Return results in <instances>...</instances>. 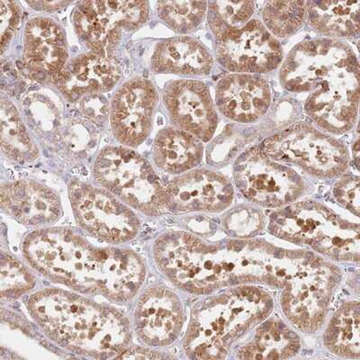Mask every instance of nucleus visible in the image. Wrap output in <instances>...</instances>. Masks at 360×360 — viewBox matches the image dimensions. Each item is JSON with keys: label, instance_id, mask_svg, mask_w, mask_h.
Returning <instances> with one entry per match:
<instances>
[{"label": "nucleus", "instance_id": "obj_36", "mask_svg": "<svg viewBox=\"0 0 360 360\" xmlns=\"http://www.w3.org/2000/svg\"><path fill=\"white\" fill-rule=\"evenodd\" d=\"M21 20V8L17 2L0 1V49L4 53L15 37Z\"/></svg>", "mask_w": 360, "mask_h": 360}, {"label": "nucleus", "instance_id": "obj_34", "mask_svg": "<svg viewBox=\"0 0 360 360\" xmlns=\"http://www.w3.org/2000/svg\"><path fill=\"white\" fill-rule=\"evenodd\" d=\"M34 285L33 276L29 274L20 262L12 257H3L0 272L2 297H19L30 290Z\"/></svg>", "mask_w": 360, "mask_h": 360}, {"label": "nucleus", "instance_id": "obj_32", "mask_svg": "<svg viewBox=\"0 0 360 360\" xmlns=\"http://www.w3.org/2000/svg\"><path fill=\"white\" fill-rule=\"evenodd\" d=\"M208 3L202 1H163L158 3L159 18L179 34L191 33L200 25Z\"/></svg>", "mask_w": 360, "mask_h": 360}, {"label": "nucleus", "instance_id": "obj_5", "mask_svg": "<svg viewBox=\"0 0 360 360\" xmlns=\"http://www.w3.org/2000/svg\"><path fill=\"white\" fill-rule=\"evenodd\" d=\"M158 266L178 287L197 294L231 285L225 246L208 245L191 234L170 233L154 248Z\"/></svg>", "mask_w": 360, "mask_h": 360}, {"label": "nucleus", "instance_id": "obj_13", "mask_svg": "<svg viewBox=\"0 0 360 360\" xmlns=\"http://www.w3.org/2000/svg\"><path fill=\"white\" fill-rule=\"evenodd\" d=\"M217 60L231 72H272L283 60V48L259 20H252L236 33L217 40Z\"/></svg>", "mask_w": 360, "mask_h": 360}, {"label": "nucleus", "instance_id": "obj_19", "mask_svg": "<svg viewBox=\"0 0 360 360\" xmlns=\"http://www.w3.org/2000/svg\"><path fill=\"white\" fill-rule=\"evenodd\" d=\"M121 74L115 60L91 53L73 58L53 79L69 101H78L86 96L109 91Z\"/></svg>", "mask_w": 360, "mask_h": 360}, {"label": "nucleus", "instance_id": "obj_39", "mask_svg": "<svg viewBox=\"0 0 360 360\" xmlns=\"http://www.w3.org/2000/svg\"><path fill=\"white\" fill-rule=\"evenodd\" d=\"M80 108L86 117L95 123H103L107 118L109 108L107 101L99 94L89 95L80 99Z\"/></svg>", "mask_w": 360, "mask_h": 360}, {"label": "nucleus", "instance_id": "obj_41", "mask_svg": "<svg viewBox=\"0 0 360 360\" xmlns=\"http://www.w3.org/2000/svg\"><path fill=\"white\" fill-rule=\"evenodd\" d=\"M27 5L32 6L35 11L53 12L67 8L70 2L67 1H33L27 2Z\"/></svg>", "mask_w": 360, "mask_h": 360}, {"label": "nucleus", "instance_id": "obj_14", "mask_svg": "<svg viewBox=\"0 0 360 360\" xmlns=\"http://www.w3.org/2000/svg\"><path fill=\"white\" fill-rule=\"evenodd\" d=\"M359 70L340 74L311 91L307 114L323 129L340 134L352 129L358 117Z\"/></svg>", "mask_w": 360, "mask_h": 360}, {"label": "nucleus", "instance_id": "obj_20", "mask_svg": "<svg viewBox=\"0 0 360 360\" xmlns=\"http://www.w3.org/2000/svg\"><path fill=\"white\" fill-rule=\"evenodd\" d=\"M182 323V305L174 292L154 288L141 297L135 313V328L146 343L164 346L174 342Z\"/></svg>", "mask_w": 360, "mask_h": 360}, {"label": "nucleus", "instance_id": "obj_38", "mask_svg": "<svg viewBox=\"0 0 360 360\" xmlns=\"http://www.w3.org/2000/svg\"><path fill=\"white\" fill-rule=\"evenodd\" d=\"M240 141V137L236 136L231 131H225L212 144L210 150H208V162L209 160L212 163L227 162L231 157L236 155L240 147L242 146Z\"/></svg>", "mask_w": 360, "mask_h": 360}, {"label": "nucleus", "instance_id": "obj_8", "mask_svg": "<svg viewBox=\"0 0 360 360\" xmlns=\"http://www.w3.org/2000/svg\"><path fill=\"white\" fill-rule=\"evenodd\" d=\"M262 150L275 162L294 164L320 178H334L348 168L346 147L307 124L292 125L268 138Z\"/></svg>", "mask_w": 360, "mask_h": 360}, {"label": "nucleus", "instance_id": "obj_18", "mask_svg": "<svg viewBox=\"0 0 360 360\" xmlns=\"http://www.w3.org/2000/svg\"><path fill=\"white\" fill-rule=\"evenodd\" d=\"M215 101L225 117L237 123L258 121L271 104V90L262 77L250 74L224 76L215 89Z\"/></svg>", "mask_w": 360, "mask_h": 360}, {"label": "nucleus", "instance_id": "obj_22", "mask_svg": "<svg viewBox=\"0 0 360 360\" xmlns=\"http://www.w3.org/2000/svg\"><path fill=\"white\" fill-rule=\"evenodd\" d=\"M1 207L20 223L30 225L51 224L62 215L56 193L34 181L3 186Z\"/></svg>", "mask_w": 360, "mask_h": 360}, {"label": "nucleus", "instance_id": "obj_31", "mask_svg": "<svg viewBox=\"0 0 360 360\" xmlns=\"http://www.w3.org/2000/svg\"><path fill=\"white\" fill-rule=\"evenodd\" d=\"M307 2H266L262 9L264 25L273 35L287 37L294 34L307 18Z\"/></svg>", "mask_w": 360, "mask_h": 360}, {"label": "nucleus", "instance_id": "obj_42", "mask_svg": "<svg viewBox=\"0 0 360 360\" xmlns=\"http://www.w3.org/2000/svg\"><path fill=\"white\" fill-rule=\"evenodd\" d=\"M117 358L130 359H153L159 358V356L155 355V353L150 352V350L148 349L134 348L127 350V352H125L124 354L122 353L121 356H118Z\"/></svg>", "mask_w": 360, "mask_h": 360}, {"label": "nucleus", "instance_id": "obj_25", "mask_svg": "<svg viewBox=\"0 0 360 360\" xmlns=\"http://www.w3.org/2000/svg\"><path fill=\"white\" fill-rule=\"evenodd\" d=\"M146 278V268L136 254L107 248L103 294L115 300H128L136 294Z\"/></svg>", "mask_w": 360, "mask_h": 360}, {"label": "nucleus", "instance_id": "obj_2", "mask_svg": "<svg viewBox=\"0 0 360 360\" xmlns=\"http://www.w3.org/2000/svg\"><path fill=\"white\" fill-rule=\"evenodd\" d=\"M271 307L269 295L252 287L233 289L202 302L186 333V352L199 359H224L234 340L262 323Z\"/></svg>", "mask_w": 360, "mask_h": 360}, {"label": "nucleus", "instance_id": "obj_24", "mask_svg": "<svg viewBox=\"0 0 360 360\" xmlns=\"http://www.w3.org/2000/svg\"><path fill=\"white\" fill-rule=\"evenodd\" d=\"M202 141L178 128H164L157 134L153 158L158 167L172 174H181L201 162Z\"/></svg>", "mask_w": 360, "mask_h": 360}, {"label": "nucleus", "instance_id": "obj_12", "mask_svg": "<svg viewBox=\"0 0 360 360\" xmlns=\"http://www.w3.org/2000/svg\"><path fill=\"white\" fill-rule=\"evenodd\" d=\"M69 195L76 220L92 236L107 242L124 243L139 231V220L134 212L110 192L73 181Z\"/></svg>", "mask_w": 360, "mask_h": 360}, {"label": "nucleus", "instance_id": "obj_15", "mask_svg": "<svg viewBox=\"0 0 360 360\" xmlns=\"http://www.w3.org/2000/svg\"><path fill=\"white\" fill-rule=\"evenodd\" d=\"M157 99L152 82L143 78L131 79L117 90L110 108L111 127L117 141L134 148L147 139Z\"/></svg>", "mask_w": 360, "mask_h": 360}, {"label": "nucleus", "instance_id": "obj_4", "mask_svg": "<svg viewBox=\"0 0 360 360\" xmlns=\"http://www.w3.org/2000/svg\"><path fill=\"white\" fill-rule=\"evenodd\" d=\"M269 229L281 239L311 246L330 258L359 259V225L319 202H292L278 209L270 217Z\"/></svg>", "mask_w": 360, "mask_h": 360}, {"label": "nucleus", "instance_id": "obj_23", "mask_svg": "<svg viewBox=\"0 0 360 360\" xmlns=\"http://www.w3.org/2000/svg\"><path fill=\"white\" fill-rule=\"evenodd\" d=\"M156 73L183 76H207L214 65L207 48L194 38L181 37L160 41L152 57Z\"/></svg>", "mask_w": 360, "mask_h": 360}, {"label": "nucleus", "instance_id": "obj_33", "mask_svg": "<svg viewBox=\"0 0 360 360\" xmlns=\"http://www.w3.org/2000/svg\"><path fill=\"white\" fill-rule=\"evenodd\" d=\"M262 212L252 207H242L228 212L223 220L225 231L231 236L245 239L258 233L264 226Z\"/></svg>", "mask_w": 360, "mask_h": 360}, {"label": "nucleus", "instance_id": "obj_1", "mask_svg": "<svg viewBox=\"0 0 360 360\" xmlns=\"http://www.w3.org/2000/svg\"><path fill=\"white\" fill-rule=\"evenodd\" d=\"M28 307L51 339L84 354H120L130 340L123 315L70 292H38L29 299Z\"/></svg>", "mask_w": 360, "mask_h": 360}, {"label": "nucleus", "instance_id": "obj_40", "mask_svg": "<svg viewBox=\"0 0 360 360\" xmlns=\"http://www.w3.org/2000/svg\"><path fill=\"white\" fill-rule=\"evenodd\" d=\"M86 130L79 124H72L68 130V144L75 150H84L88 148L92 137L86 136L89 134V131Z\"/></svg>", "mask_w": 360, "mask_h": 360}, {"label": "nucleus", "instance_id": "obj_26", "mask_svg": "<svg viewBox=\"0 0 360 360\" xmlns=\"http://www.w3.org/2000/svg\"><path fill=\"white\" fill-rule=\"evenodd\" d=\"M359 1L307 2L311 27L326 37H356L359 34Z\"/></svg>", "mask_w": 360, "mask_h": 360}, {"label": "nucleus", "instance_id": "obj_21", "mask_svg": "<svg viewBox=\"0 0 360 360\" xmlns=\"http://www.w3.org/2000/svg\"><path fill=\"white\" fill-rule=\"evenodd\" d=\"M24 44L25 63L33 70L53 77L67 64L66 35L53 19L40 17L28 21Z\"/></svg>", "mask_w": 360, "mask_h": 360}, {"label": "nucleus", "instance_id": "obj_6", "mask_svg": "<svg viewBox=\"0 0 360 360\" xmlns=\"http://www.w3.org/2000/svg\"><path fill=\"white\" fill-rule=\"evenodd\" d=\"M340 271L330 263L303 252H292L283 283V311L304 332L316 329L326 316Z\"/></svg>", "mask_w": 360, "mask_h": 360}, {"label": "nucleus", "instance_id": "obj_3", "mask_svg": "<svg viewBox=\"0 0 360 360\" xmlns=\"http://www.w3.org/2000/svg\"><path fill=\"white\" fill-rule=\"evenodd\" d=\"M22 250L28 262L51 281L102 294L107 248L96 249L74 231L54 228L30 234Z\"/></svg>", "mask_w": 360, "mask_h": 360}, {"label": "nucleus", "instance_id": "obj_29", "mask_svg": "<svg viewBox=\"0 0 360 360\" xmlns=\"http://www.w3.org/2000/svg\"><path fill=\"white\" fill-rule=\"evenodd\" d=\"M360 307L358 302L343 305L328 326L324 340L328 349L344 358L359 359Z\"/></svg>", "mask_w": 360, "mask_h": 360}, {"label": "nucleus", "instance_id": "obj_37", "mask_svg": "<svg viewBox=\"0 0 360 360\" xmlns=\"http://www.w3.org/2000/svg\"><path fill=\"white\" fill-rule=\"evenodd\" d=\"M333 195L336 200L354 213L359 215V178L358 176H346L334 186Z\"/></svg>", "mask_w": 360, "mask_h": 360}, {"label": "nucleus", "instance_id": "obj_43", "mask_svg": "<svg viewBox=\"0 0 360 360\" xmlns=\"http://www.w3.org/2000/svg\"><path fill=\"white\" fill-rule=\"evenodd\" d=\"M359 139H356V143H354V146H353V155L355 157V160L356 164H359Z\"/></svg>", "mask_w": 360, "mask_h": 360}, {"label": "nucleus", "instance_id": "obj_28", "mask_svg": "<svg viewBox=\"0 0 360 360\" xmlns=\"http://www.w3.org/2000/svg\"><path fill=\"white\" fill-rule=\"evenodd\" d=\"M1 149L8 159L18 162H33L38 157V149L22 124L18 109L8 99L0 103Z\"/></svg>", "mask_w": 360, "mask_h": 360}, {"label": "nucleus", "instance_id": "obj_35", "mask_svg": "<svg viewBox=\"0 0 360 360\" xmlns=\"http://www.w3.org/2000/svg\"><path fill=\"white\" fill-rule=\"evenodd\" d=\"M25 103L27 117L38 130L47 133L57 129L60 123L59 109L50 99L38 93L28 96Z\"/></svg>", "mask_w": 360, "mask_h": 360}, {"label": "nucleus", "instance_id": "obj_17", "mask_svg": "<svg viewBox=\"0 0 360 360\" xmlns=\"http://www.w3.org/2000/svg\"><path fill=\"white\" fill-rule=\"evenodd\" d=\"M233 194L229 180L205 169L184 173L165 188L167 208L174 212H220Z\"/></svg>", "mask_w": 360, "mask_h": 360}, {"label": "nucleus", "instance_id": "obj_9", "mask_svg": "<svg viewBox=\"0 0 360 360\" xmlns=\"http://www.w3.org/2000/svg\"><path fill=\"white\" fill-rule=\"evenodd\" d=\"M355 70H359V60L352 46L334 39H315L292 48L282 64L279 79L288 91L311 92L340 74Z\"/></svg>", "mask_w": 360, "mask_h": 360}, {"label": "nucleus", "instance_id": "obj_10", "mask_svg": "<svg viewBox=\"0 0 360 360\" xmlns=\"http://www.w3.org/2000/svg\"><path fill=\"white\" fill-rule=\"evenodd\" d=\"M234 181L249 200L270 208L292 204L305 189L295 170L270 159L259 147L250 148L237 160Z\"/></svg>", "mask_w": 360, "mask_h": 360}, {"label": "nucleus", "instance_id": "obj_7", "mask_svg": "<svg viewBox=\"0 0 360 360\" xmlns=\"http://www.w3.org/2000/svg\"><path fill=\"white\" fill-rule=\"evenodd\" d=\"M94 176L111 194L147 214L167 208L165 188L150 164L127 148L107 147L94 164Z\"/></svg>", "mask_w": 360, "mask_h": 360}, {"label": "nucleus", "instance_id": "obj_27", "mask_svg": "<svg viewBox=\"0 0 360 360\" xmlns=\"http://www.w3.org/2000/svg\"><path fill=\"white\" fill-rule=\"evenodd\" d=\"M300 340L281 321H270L258 330L252 343L240 350L239 359H285L297 354Z\"/></svg>", "mask_w": 360, "mask_h": 360}, {"label": "nucleus", "instance_id": "obj_30", "mask_svg": "<svg viewBox=\"0 0 360 360\" xmlns=\"http://www.w3.org/2000/svg\"><path fill=\"white\" fill-rule=\"evenodd\" d=\"M255 11L252 1H214L208 3L207 20L217 40L245 27Z\"/></svg>", "mask_w": 360, "mask_h": 360}, {"label": "nucleus", "instance_id": "obj_11", "mask_svg": "<svg viewBox=\"0 0 360 360\" xmlns=\"http://www.w3.org/2000/svg\"><path fill=\"white\" fill-rule=\"evenodd\" d=\"M148 18L149 3L146 1H82L74 9L72 21L86 46L108 57L124 32L139 28Z\"/></svg>", "mask_w": 360, "mask_h": 360}, {"label": "nucleus", "instance_id": "obj_16", "mask_svg": "<svg viewBox=\"0 0 360 360\" xmlns=\"http://www.w3.org/2000/svg\"><path fill=\"white\" fill-rule=\"evenodd\" d=\"M163 101L176 128L205 143L213 138L218 115L205 83L189 79L170 82L164 89Z\"/></svg>", "mask_w": 360, "mask_h": 360}]
</instances>
